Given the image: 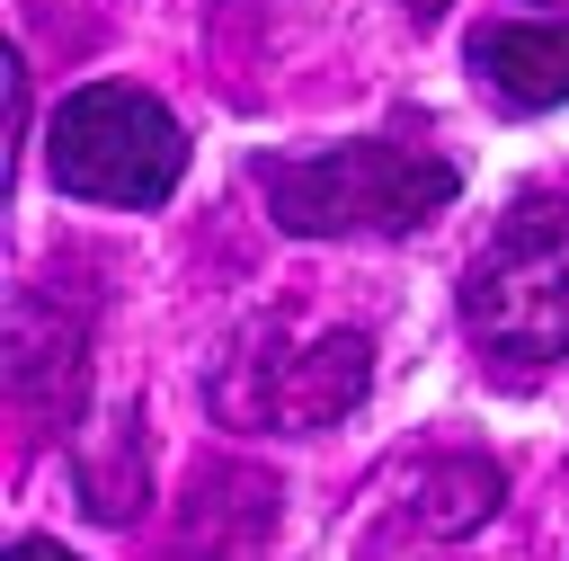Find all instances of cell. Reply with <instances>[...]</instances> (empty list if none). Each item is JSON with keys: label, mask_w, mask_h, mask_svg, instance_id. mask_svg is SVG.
<instances>
[{"label": "cell", "mask_w": 569, "mask_h": 561, "mask_svg": "<svg viewBox=\"0 0 569 561\" xmlns=\"http://www.w3.org/2000/svg\"><path fill=\"white\" fill-rule=\"evenodd\" d=\"M258 187L293 240H382V232H418L453 205V160H436L418 142H338L311 160H267Z\"/></svg>", "instance_id": "obj_1"}, {"label": "cell", "mask_w": 569, "mask_h": 561, "mask_svg": "<svg viewBox=\"0 0 569 561\" xmlns=\"http://www.w3.org/2000/svg\"><path fill=\"white\" fill-rule=\"evenodd\" d=\"M462 321L489 356H569V205L525 196L462 267Z\"/></svg>", "instance_id": "obj_2"}, {"label": "cell", "mask_w": 569, "mask_h": 561, "mask_svg": "<svg viewBox=\"0 0 569 561\" xmlns=\"http://www.w3.org/2000/svg\"><path fill=\"white\" fill-rule=\"evenodd\" d=\"M53 187L62 196H89V205H160L187 169V134L160 98L124 89V80H89L53 107Z\"/></svg>", "instance_id": "obj_3"}, {"label": "cell", "mask_w": 569, "mask_h": 561, "mask_svg": "<svg viewBox=\"0 0 569 561\" xmlns=\"http://www.w3.org/2000/svg\"><path fill=\"white\" fill-rule=\"evenodd\" d=\"M356 401H365V338H356V329H329V338H311L302 356H276V365H267V392H258L240 419H267V427L311 436V427H329V419L356 410Z\"/></svg>", "instance_id": "obj_4"}, {"label": "cell", "mask_w": 569, "mask_h": 561, "mask_svg": "<svg viewBox=\"0 0 569 561\" xmlns=\"http://www.w3.org/2000/svg\"><path fill=\"white\" fill-rule=\"evenodd\" d=\"M471 71L507 107H569V18H507L471 36Z\"/></svg>", "instance_id": "obj_5"}, {"label": "cell", "mask_w": 569, "mask_h": 561, "mask_svg": "<svg viewBox=\"0 0 569 561\" xmlns=\"http://www.w3.org/2000/svg\"><path fill=\"white\" fill-rule=\"evenodd\" d=\"M9 561H80V552H62V543H18Z\"/></svg>", "instance_id": "obj_6"}, {"label": "cell", "mask_w": 569, "mask_h": 561, "mask_svg": "<svg viewBox=\"0 0 569 561\" xmlns=\"http://www.w3.org/2000/svg\"><path fill=\"white\" fill-rule=\"evenodd\" d=\"M409 18H445V0H409Z\"/></svg>", "instance_id": "obj_7"}]
</instances>
